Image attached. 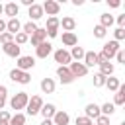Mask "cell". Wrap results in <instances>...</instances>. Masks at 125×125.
I'll list each match as a JSON object with an SVG mask.
<instances>
[{
	"instance_id": "obj_1",
	"label": "cell",
	"mask_w": 125,
	"mask_h": 125,
	"mask_svg": "<svg viewBox=\"0 0 125 125\" xmlns=\"http://www.w3.org/2000/svg\"><path fill=\"white\" fill-rule=\"evenodd\" d=\"M27 102H29V94H27V92H16V94H14V96L8 100L10 107H12L16 113H20L21 109H25Z\"/></svg>"
},
{
	"instance_id": "obj_2",
	"label": "cell",
	"mask_w": 125,
	"mask_h": 125,
	"mask_svg": "<svg viewBox=\"0 0 125 125\" xmlns=\"http://www.w3.org/2000/svg\"><path fill=\"white\" fill-rule=\"evenodd\" d=\"M43 104H45V102H43L41 96H37V94H35V96H29V102H27V105H25V115H31V117L37 115V113L41 111Z\"/></svg>"
},
{
	"instance_id": "obj_3",
	"label": "cell",
	"mask_w": 125,
	"mask_h": 125,
	"mask_svg": "<svg viewBox=\"0 0 125 125\" xmlns=\"http://www.w3.org/2000/svg\"><path fill=\"white\" fill-rule=\"evenodd\" d=\"M53 59H55V62H59V66H68V64L72 62L70 53H68V49H64V47L55 49V51H53Z\"/></svg>"
},
{
	"instance_id": "obj_4",
	"label": "cell",
	"mask_w": 125,
	"mask_h": 125,
	"mask_svg": "<svg viewBox=\"0 0 125 125\" xmlns=\"http://www.w3.org/2000/svg\"><path fill=\"white\" fill-rule=\"evenodd\" d=\"M59 21H61V18H55V16H49V18H47L45 31H47V37H49V39H55V37H59V31H61V27H59Z\"/></svg>"
},
{
	"instance_id": "obj_5",
	"label": "cell",
	"mask_w": 125,
	"mask_h": 125,
	"mask_svg": "<svg viewBox=\"0 0 125 125\" xmlns=\"http://www.w3.org/2000/svg\"><path fill=\"white\" fill-rule=\"evenodd\" d=\"M8 76H10V80L16 82V84H23V86H25V84L31 82V74H29V72H23V70H20V68H12Z\"/></svg>"
},
{
	"instance_id": "obj_6",
	"label": "cell",
	"mask_w": 125,
	"mask_h": 125,
	"mask_svg": "<svg viewBox=\"0 0 125 125\" xmlns=\"http://www.w3.org/2000/svg\"><path fill=\"white\" fill-rule=\"evenodd\" d=\"M33 66H35V57H31V55H21L16 59V68H20L23 72H29Z\"/></svg>"
},
{
	"instance_id": "obj_7",
	"label": "cell",
	"mask_w": 125,
	"mask_h": 125,
	"mask_svg": "<svg viewBox=\"0 0 125 125\" xmlns=\"http://www.w3.org/2000/svg\"><path fill=\"white\" fill-rule=\"evenodd\" d=\"M119 49H121V47H119V43L111 39V41H105V43H104V47H102V51H100V53L105 57V61H111Z\"/></svg>"
},
{
	"instance_id": "obj_8",
	"label": "cell",
	"mask_w": 125,
	"mask_h": 125,
	"mask_svg": "<svg viewBox=\"0 0 125 125\" xmlns=\"http://www.w3.org/2000/svg\"><path fill=\"white\" fill-rule=\"evenodd\" d=\"M41 8H43V14L57 18L59 12H61V2H57V0H45V2L41 4Z\"/></svg>"
},
{
	"instance_id": "obj_9",
	"label": "cell",
	"mask_w": 125,
	"mask_h": 125,
	"mask_svg": "<svg viewBox=\"0 0 125 125\" xmlns=\"http://www.w3.org/2000/svg\"><path fill=\"white\" fill-rule=\"evenodd\" d=\"M53 45H51V41H43L41 45H37L35 47V57L37 59H47L49 55H53Z\"/></svg>"
},
{
	"instance_id": "obj_10",
	"label": "cell",
	"mask_w": 125,
	"mask_h": 125,
	"mask_svg": "<svg viewBox=\"0 0 125 125\" xmlns=\"http://www.w3.org/2000/svg\"><path fill=\"white\" fill-rule=\"evenodd\" d=\"M68 70H70V74L74 76V80H76V78H82V76L88 74V68L84 66V62H76V61H72V62L68 64Z\"/></svg>"
},
{
	"instance_id": "obj_11",
	"label": "cell",
	"mask_w": 125,
	"mask_h": 125,
	"mask_svg": "<svg viewBox=\"0 0 125 125\" xmlns=\"http://www.w3.org/2000/svg\"><path fill=\"white\" fill-rule=\"evenodd\" d=\"M57 78L61 84H72L74 82V76L70 74L68 66H57Z\"/></svg>"
},
{
	"instance_id": "obj_12",
	"label": "cell",
	"mask_w": 125,
	"mask_h": 125,
	"mask_svg": "<svg viewBox=\"0 0 125 125\" xmlns=\"http://www.w3.org/2000/svg\"><path fill=\"white\" fill-rule=\"evenodd\" d=\"M27 16H29V21H39L45 14H43V8H41V4H37V2H33V6H29L27 8Z\"/></svg>"
},
{
	"instance_id": "obj_13",
	"label": "cell",
	"mask_w": 125,
	"mask_h": 125,
	"mask_svg": "<svg viewBox=\"0 0 125 125\" xmlns=\"http://www.w3.org/2000/svg\"><path fill=\"white\" fill-rule=\"evenodd\" d=\"M43 41H47V31H45V27H37V31H35L33 35H29V43H31L33 47H37V45H41Z\"/></svg>"
},
{
	"instance_id": "obj_14",
	"label": "cell",
	"mask_w": 125,
	"mask_h": 125,
	"mask_svg": "<svg viewBox=\"0 0 125 125\" xmlns=\"http://www.w3.org/2000/svg\"><path fill=\"white\" fill-rule=\"evenodd\" d=\"M61 37V41H62V45L64 47H74V45H78V37H76V33L74 31H62V35H59Z\"/></svg>"
},
{
	"instance_id": "obj_15",
	"label": "cell",
	"mask_w": 125,
	"mask_h": 125,
	"mask_svg": "<svg viewBox=\"0 0 125 125\" xmlns=\"http://www.w3.org/2000/svg\"><path fill=\"white\" fill-rule=\"evenodd\" d=\"M2 51H4V55L12 57V59H18V57H21V47H18L14 41H12V43H6V45H2Z\"/></svg>"
},
{
	"instance_id": "obj_16",
	"label": "cell",
	"mask_w": 125,
	"mask_h": 125,
	"mask_svg": "<svg viewBox=\"0 0 125 125\" xmlns=\"http://www.w3.org/2000/svg\"><path fill=\"white\" fill-rule=\"evenodd\" d=\"M51 121H53V125H68L70 123V115L66 111H62V109H57Z\"/></svg>"
},
{
	"instance_id": "obj_17",
	"label": "cell",
	"mask_w": 125,
	"mask_h": 125,
	"mask_svg": "<svg viewBox=\"0 0 125 125\" xmlns=\"http://www.w3.org/2000/svg\"><path fill=\"white\" fill-rule=\"evenodd\" d=\"M82 62H84V66H86L88 70H90L92 66H98V53H96V51H86Z\"/></svg>"
},
{
	"instance_id": "obj_18",
	"label": "cell",
	"mask_w": 125,
	"mask_h": 125,
	"mask_svg": "<svg viewBox=\"0 0 125 125\" xmlns=\"http://www.w3.org/2000/svg\"><path fill=\"white\" fill-rule=\"evenodd\" d=\"M18 14H20V4H16V2H6L4 4V16H8V20L18 18Z\"/></svg>"
},
{
	"instance_id": "obj_19",
	"label": "cell",
	"mask_w": 125,
	"mask_h": 125,
	"mask_svg": "<svg viewBox=\"0 0 125 125\" xmlns=\"http://www.w3.org/2000/svg\"><path fill=\"white\" fill-rule=\"evenodd\" d=\"M84 115L88 117V119H98L102 113H100V105L98 104H86V107H84Z\"/></svg>"
},
{
	"instance_id": "obj_20",
	"label": "cell",
	"mask_w": 125,
	"mask_h": 125,
	"mask_svg": "<svg viewBox=\"0 0 125 125\" xmlns=\"http://www.w3.org/2000/svg\"><path fill=\"white\" fill-rule=\"evenodd\" d=\"M59 27H62V31H74L76 29V20L72 16H64L59 21Z\"/></svg>"
},
{
	"instance_id": "obj_21",
	"label": "cell",
	"mask_w": 125,
	"mask_h": 125,
	"mask_svg": "<svg viewBox=\"0 0 125 125\" xmlns=\"http://www.w3.org/2000/svg\"><path fill=\"white\" fill-rule=\"evenodd\" d=\"M6 31H8V33H12V35H16V33H20V31H21V21H20L18 18H12V20H6Z\"/></svg>"
},
{
	"instance_id": "obj_22",
	"label": "cell",
	"mask_w": 125,
	"mask_h": 125,
	"mask_svg": "<svg viewBox=\"0 0 125 125\" xmlns=\"http://www.w3.org/2000/svg\"><path fill=\"white\" fill-rule=\"evenodd\" d=\"M98 68H100V74H104L105 78H107V76H113V72H115V64H113L111 61H104V62H100Z\"/></svg>"
},
{
	"instance_id": "obj_23",
	"label": "cell",
	"mask_w": 125,
	"mask_h": 125,
	"mask_svg": "<svg viewBox=\"0 0 125 125\" xmlns=\"http://www.w3.org/2000/svg\"><path fill=\"white\" fill-rule=\"evenodd\" d=\"M39 88H41V92H43V94H53V92H55V88H57V84H55V80H53V78H41Z\"/></svg>"
},
{
	"instance_id": "obj_24",
	"label": "cell",
	"mask_w": 125,
	"mask_h": 125,
	"mask_svg": "<svg viewBox=\"0 0 125 125\" xmlns=\"http://www.w3.org/2000/svg\"><path fill=\"white\" fill-rule=\"evenodd\" d=\"M113 23H115V18H113L109 12H105V14H100V25H102V27L109 29Z\"/></svg>"
},
{
	"instance_id": "obj_25",
	"label": "cell",
	"mask_w": 125,
	"mask_h": 125,
	"mask_svg": "<svg viewBox=\"0 0 125 125\" xmlns=\"http://www.w3.org/2000/svg\"><path fill=\"white\" fill-rule=\"evenodd\" d=\"M68 53H70V59H72V61H76V62H82V59H84V53H86V51H84L80 45H74V47H72Z\"/></svg>"
},
{
	"instance_id": "obj_26",
	"label": "cell",
	"mask_w": 125,
	"mask_h": 125,
	"mask_svg": "<svg viewBox=\"0 0 125 125\" xmlns=\"http://www.w3.org/2000/svg\"><path fill=\"white\" fill-rule=\"evenodd\" d=\"M119 86H121V80H119L117 76H107V78H105V88H107L109 92H117Z\"/></svg>"
},
{
	"instance_id": "obj_27",
	"label": "cell",
	"mask_w": 125,
	"mask_h": 125,
	"mask_svg": "<svg viewBox=\"0 0 125 125\" xmlns=\"http://www.w3.org/2000/svg\"><path fill=\"white\" fill-rule=\"evenodd\" d=\"M55 111H57L55 104H43V107H41V111H39V113L43 115V119H53Z\"/></svg>"
},
{
	"instance_id": "obj_28",
	"label": "cell",
	"mask_w": 125,
	"mask_h": 125,
	"mask_svg": "<svg viewBox=\"0 0 125 125\" xmlns=\"http://www.w3.org/2000/svg\"><path fill=\"white\" fill-rule=\"evenodd\" d=\"M111 104H113L115 107L125 104V86H123V84H121V86H119V90L115 92V96H113V102H111Z\"/></svg>"
},
{
	"instance_id": "obj_29",
	"label": "cell",
	"mask_w": 125,
	"mask_h": 125,
	"mask_svg": "<svg viewBox=\"0 0 125 125\" xmlns=\"http://www.w3.org/2000/svg\"><path fill=\"white\" fill-rule=\"evenodd\" d=\"M100 113H102V115H105V117H111V115L115 113V105H113L111 102H105V104H102V105H100Z\"/></svg>"
},
{
	"instance_id": "obj_30",
	"label": "cell",
	"mask_w": 125,
	"mask_h": 125,
	"mask_svg": "<svg viewBox=\"0 0 125 125\" xmlns=\"http://www.w3.org/2000/svg\"><path fill=\"white\" fill-rule=\"evenodd\" d=\"M25 121H27V115L20 111V113H14L8 123H10V125H25Z\"/></svg>"
},
{
	"instance_id": "obj_31",
	"label": "cell",
	"mask_w": 125,
	"mask_h": 125,
	"mask_svg": "<svg viewBox=\"0 0 125 125\" xmlns=\"http://www.w3.org/2000/svg\"><path fill=\"white\" fill-rule=\"evenodd\" d=\"M35 31H37V23H35V21H25V23H21V33H25L27 37L33 35Z\"/></svg>"
},
{
	"instance_id": "obj_32",
	"label": "cell",
	"mask_w": 125,
	"mask_h": 125,
	"mask_svg": "<svg viewBox=\"0 0 125 125\" xmlns=\"http://www.w3.org/2000/svg\"><path fill=\"white\" fill-rule=\"evenodd\" d=\"M92 84H94L96 88H104V86H105V76L100 74V72H96L94 78H92Z\"/></svg>"
},
{
	"instance_id": "obj_33",
	"label": "cell",
	"mask_w": 125,
	"mask_h": 125,
	"mask_svg": "<svg viewBox=\"0 0 125 125\" xmlns=\"http://www.w3.org/2000/svg\"><path fill=\"white\" fill-rule=\"evenodd\" d=\"M6 104H8V88L4 84H0V109H4Z\"/></svg>"
},
{
	"instance_id": "obj_34",
	"label": "cell",
	"mask_w": 125,
	"mask_h": 125,
	"mask_svg": "<svg viewBox=\"0 0 125 125\" xmlns=\"http://www.w3.org/2000/svg\"><path fill=\"white\" fill-rule=\"evenodd\" d=\"M27 41H29V37H27V35H25V33H21V31H20V33H16V35H14V43H16V45H18V47H21V45H25V43H27Z\"/></svg>"
},
{
	"instance_id": "obj_35",
	"label": "cell",
	"mask_w": 125,
	"mask_h": 125,
	"mask_svg": "<svg viewBox=\"0 0 125 125\" xmlns=\"http://www.w3.org/2000/svg\"><path fill=\"white\" fill-rule=\"evenodd\" d=\"M105 35H107V29H105V27H102L100 23L94 25V37H96V39H104Z\"/></svg>"
},
{
	"instance_id": "obj_36",
	"label": "cell",
	"mask_w": 125,
	"mask_h": 125,
	"mask_svg": "<svg viewBox=\"0 0 125 125\" xmlns=\"http://www.w3.org/2000/svg\"><path fill=\"white\" fill-rule=\"evenodd\" d=\"M125 39V27H115L113 29V41H123Z\"/></svg>"
},
{
	"instance_id": "obj_37",
	"label": "cell",
	"mask_w": 125,
	"mask_h": 125,
	"mask_svg": "<svg viewBox=\"0 0 125 125\" xmlns=\"http://www.w3.org/2000/svg\"><path fill=\"white\" fill-rule=\"evenodd\" d=\"M74 123H76V125H94V121L88 119L86 115H78V117L74 119Z\"/></svg>"
},
{
	"instance_id": "obj_38",
	"label": "cell",
	"mask_w": 125,
	"mask_h": 125,
	"mask_svg": "<svg viewBox=\"0 0 125 125\" xmlns=\"http://www.w3.org/2000/svg\"><path fill=\"white\" fill-rule=\"evenodd\" d=\"M12 41H14V35H12V33H8V31L0 33V43H2V45H6V43H12Z\"/></svg>"
},
{
	"instance_id": "obj_39",
	"label": "cell",
	"mask_w": 125,
	"mask_h": 125,
	"mask_svg": "<svg viewBox=\"0 0 125 125\" xmlns=\"http://www.w3.org/2000/svg\"><path fill=\"white\" fill-rule=\"evenodd\" d=\"M113 59H115L119 64H125V51H123V49H119V51L115 53V57H113Z\"/></svg>"
},
{
	"instance_id": "obj_40",
	"label": "cell",
	"mask_w": 125,
	"mask_h": 125,
	"mask_svg": "<svg viewBox=\"0 0 125 125\" xmlns=\"http://www.w3.org/2000/svg\"><path fill=\"white\" fill-rule=\"evenodd\" d=\"M10 117H12V113L8 109H0V121H10Z\"/></svg>"
},
{
	"instance_id": "obj_41",
	"label": "cell",
	"mask_w": 125,
	"mask_h": 125,
	"mask_svg": "<svg viewBox=\"0 0 125 125\" xmlns=\"http://www.w3.org/2000/svg\"><path fill=\"white\" fill-rule=\"evenodd\" d=\"M96 125H109V117H105V115H100V117L96 119Z\"/></svg>"
},
{
	"instance_id": "obj_42",
	"label": "cell",
	"mask_w": 125,
	"mask_h": 125,
	"mask_svg": "<svg viewBox=\"0 0 125 125\" xmlns=\"http://www.w3.org/2000/svg\"><path fill=\"white\" fill-rule=\"evenodd\" d=\"M105 4H107L109 8H119V6H121L119 0H105Z\"/></svg>"
},
{
	"instance_id": "obj_43",
	"label": "cell",
	"mask_w": 125,
	"mask_h": 125,
	"mask_svg": "<svg viewBox=\"0 0 125 125\" xmlns=\"http://www.w3.org/2000/svg\"><path fill=\"white\" fill-rule=\"evenodd\" d=\"M115 21H117V27H123V25H125V14L117 16V18H115Z\"/></svg>"
},
{
	"instance_id": "obj_44",
	"label": "cell",
	"mask_w": 125,
	"mask_h": 125,
	"mask_svg": "<svg viewBox=\"0 0 125 125\" xmlns=\"http://www.w3.org/2000/svg\"><path fill=\"white\" fill-rule=\"evenodd\" d=\"M4 31H6V20L0 18V33H4Z\"/></svg>"
},
{
	"instance_id": "obj_45",
	"label": "cell",
	"mask_w": 125,
	"mask_h": 125,
	"mask_svg": "<svg viewBox=\"0 0 125 125\" xmlns=\"http://www.w3.org/2000/svg\"><path fill=\"white\" fill-rule=\"evenodd\" d=\"M21 4H23V6H27V8H29V6H33V0H21Z\"/></svg>"
},
{
	"instance_id": "obj_46",
	"label": "cell",
	"mask_w": 125,
	"mask_h": 125,
	"mask_svg": "<svg viewBox=\"0 0 125 125\" xmlns=\"http://www.w3.org/2000/svg\"><path fill=\"white\" fill-rule=\"evenodd\" d=\"M72 4H74V6H82V4H84V0H72Z\"/></svg>"
},
{
	"instance_id": "obj_47",
	"label": "cell",
	"mask_w": 125,
	"mask_h": 125,
	"mask_svg": "<svg viewBox=\"0 0 125 125\" xmlns=\"http://www.w3.org/2000/svg\"><path fill=\"white\" fill-rule=\"evenodd\" d=\"M41 125H53V121H51V119H43V121H41Z\"/></svg>"
},
{
	"instance_id": "obj_48",
	"label": "cell",
	"mask_w": 125,
	"mask_h": 125,
	"mask_svg": "<svg viewBox=\"0 0 125 125\" xmlns=\"http://www.w3.org/2000/svg\"><path fill=\"white\" fill-rule=\"evenodd\" d=\"M0 16H4V4L0 2Z\"/></svg>"
},
{
	"instance_id": "obj_49",
	"label": "cell",
	"mask_w": 125,
	"mask_h": 125,
	"mask_svg": "<svg viewBox=\"0 0 125 125\" xmlns=\"http://www.w3.org/2000/svg\"><path fill=\"white\" fill-rule=\"evenodd\" d=\"M0 125H10V123L8 121H0Z\"/></svg>"
},
{
	"instance_id": "obj_50",
	"label": "cell",
	"mask_w": 125,
	"mask_h": 125,
	"mask_svg": "<svg viewBox=\"0 0 125 125\" xmlns=\"http://www.w3.org/2000/svg\"><path fill=\"white\" fill-rule=\"evenodd\" d=\"M119 125H125V121H121V123H119Z\"/></svg>"
}]
</instances>
